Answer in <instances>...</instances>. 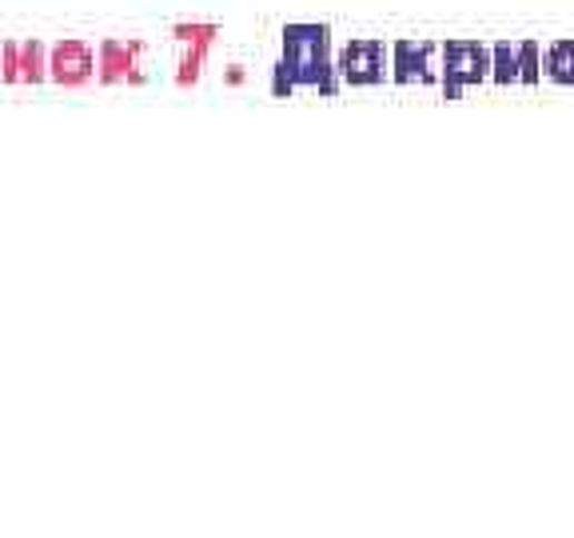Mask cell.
Segmentation results:
<instances>
[{
	"instance_id": "6da1fadb",
	"label": "cell",
	"mask_w": 574,
	"mask_h": 538,
	"mask_svg": "<svg viewBox=\"0 0 574 538\" xmlns=\"http://www.w3.org/2000/svg\"><path fill=\"white\" fill-rule=\"evenodd\" d=\"M284 68L287 85L324 88L331 92V37L324 25H291L284 29Z\"/></svg>"
},
{
	"instance_id": "7a4b0ae2",
	"label": "cell",
	"mask_w": 574,
	"mask_h": 538,
	"mask_svg": "<svg viewBox=\"0 0 574 538\" xmlns=\"http://www.w3.org/2000/svg\"><path fill=\"white\" fill-rule=\"evenodd\" d=\"M339 76L347 85H379L387 76V48L383 40H352L339 57Z\"/></svg>"
},
{
	"instance_id": "3957f363",
	"label": "cell",
	"mask_w": 574,
	"mask_h": 538,
	"mask_svg": "<svg viewBox=\"0 0 574 538\" xmlns=\"http://www.w3.org/2000/svg\"><path fill=\"white\" fill-rule=\"evenodd\" d=\"M487 68V48L475 45V40H455V45H447V76H443V85L455 96L467 85H475V80H483Z\"/></svg>"
},
{
	"instance_id": "277c9868",
	"label": "cell",
	"mask_w": 574,
	"mask_h": 538,
	"mask_svg": "<svg viewBox=\"0 0 574 538\" xmlns=\"http://www.w3.org/2000/svg\"><path fill=\"white\" fill-rule=\"evenodd\" d=\"M52 76H57L60 85H68V88H77V85H85L88 76H92V68H96V60H92V48L85 45V40H65V45L52 52Z\"/></svg>"
}]
</instances>
